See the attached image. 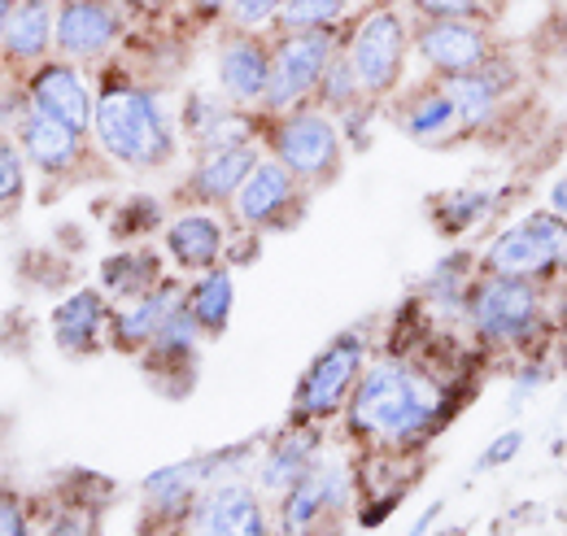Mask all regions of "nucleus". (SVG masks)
Listing matches in <instances>:
<instances>
[{
	"label": "nucleus",
	"instance_id": "nucleus-1",
	"mask_svg": "<svg viewBox=\"0 0 567 536\" xmlns=\"http://www.w3.org/2000/svg\"><path fill=\"white\" fill-rule=\"evenodd\" d=\"M445 419H450L445 384L406 358L371 362L346 405V423L354 436L398 450L427 441L436 427H445Z\"/></svg>",
	"mask_w": 567,
	"mask_h": 536
},
{
	"label": "nucleus",
	"instance_id": "nucleus-2",
	"mask_svg": "<svg viewBox=\"0 0 567 536\" xmlns=\"http://www.w3.org/2000/svg\"><path fill=\"white\" fill-rule=\"evenodd\" d=\"M92 132L105 157L132 171H157L175 157V123L162 96L136 79H105Z\"/></svg>",
	"mask_w": 567,
	"mask_h": 536
},
{
	"label": "nucleus",
	"instance_id": "nucleus-3",
	"mask_svg": "<svg viewBox=\"0 0 567 536\" xmlns=\"http://www.w3.org/2000/svg\"><path fill=\"white\" fill-rule=\"evenodd\" d=\"M463 323L476 336V344H485V349L537 358V349L550 340L555 315H550V301H546L542 284L481 270V279L472 284Z\"/></svg>",
	"mask_w": 567,
	"mask_h": 536
},
{
	"label": "nucleus",
	"instance_id": "nucleus-4",
	"mask_svg": "<svg viewBox=\"0 0 567 536\" xmlns=\"http://www.w3.org/2000/svg\"><path fill=\"white\" fill-rule=\"evenodd\" d=\"M341 53L354 66L367 101H389L402 92L415 58V18L402 4H367L346 27Z\"/></svg>",
	"mask_w": 567,
	"mask_h": 536
},
{
	"label": "nucleus",
	"instance_id": "nucleus-5",
	"mask_svg": "<svg viewBox=\"0 0 567 536\" xmlns=\"http://www.w3.org/2000/svg\"><path fill=\"white\" fill-rule=\"evenodd\" d=\"M262 140H267L271 157L284 162L306 188H323L341 175L346 132L319 105H301L288 114H262Z\"/></svg>",
	"mask_w": 567,
	"mask_h": 536
},
{
	"label": "nucleus",
	"instance_id": "nucleus-6",
	"mask_svg": "<svg viewBox=\"0 0 567 536\" xmlns=\"http://www.w3.org/2000/svg\"><path fill=\"white\" fill-rule=\"evenodd\" d=\"M485 275H511L528 284H559L567 275V223L550 209H528L524 218L506 223L481 254Z\"/></svg>",
	"mask_w": 567,
	"mask_h": 536
},
{
	"label": "nucleus",
	"instance_id": "nucleus-7",
	"mask_svg": "<svg viewBox=\"0 0 567 536\" xmlns=\"http://www.w3.org/2000/svg\"><path fill=\"white\" fill-rule=\"evenodd\" d=\"M362 371H367V336L358 332V328L332 336L315 353V362L306 367V375L297 380L292 423H323V419L341 414L350 405V398H354Z\"/></svg>",
	"mask_w": 567,
	"mask_h": 536
},
{
	"label": "nucleus",
	"instance_id": "nucleus-8",
	"mask_svg": "<svg viewBox=\"0 0 567 536\" xmlns=\"http://www.w3.org/2000/svg\"><path fill=\"white\" fill-rule=\"evenodd\" d=\"M337 53H341V35H328V31L271 35V87H267L262 114H288V110L315 105V92Z\"/></svg>",
	"mask_w": 567,
	"mask_h": 536
},
{
	"label": "nucleus",
	"instance_id": "nucleus-9",
	"mask_svg": "<svg viewBox=\"0 0 567 536\" xmlns=\"http://www.w3.org/2000/svg\"><path fill=\"white\" fill-rule=\"evenodd\" d=\"M494 18H458V22H415V62L427 79H454L485 66L502 53Z\"/></svg>",
	"mask_w": 567,
	"mask_h": 536
},
{
	"label": "nucleus",
	"instance_id": "nucleus-10",
	"mask_svg": "<svg viewBox=\"0 0 567 536\" xmlns=\"http://www.w3.org/2000/svg\"><path fill=\"white\" fill-rule=\"evenodd\" d=\"M441 83H445V92L463 118V132L481 135L506 118V110L524 83V70L511 58V49H502L494 62L467 70V74H454V79H441Z\"/></svg>",
	"mask_w": 567,
	"mask_h": 536
},
{
	"label": "nucleus",
	"instance_id": "nucleus-11",
	"mask_svg": "<svg viewBox=\"0 0 567 536\" xmlns=\"http://www.w3.org/2000/svg\"><path fill=\"white\" fill-rule=\"evenodd\" d=\"M127 35V9L118 0H58V58L92 66L105 62Z\"/></svg>",
	"mask_w": 567,
	"mask_h": 536
},
{
	"label": "nucleus",
	"instance_id": "nucleus-12",
	"mask_svg": "<svg viewBox=\"0 0 567 536\" xmlns=\"http://www.w3.org/2000/svg\"><path fill=\"white\" fill-rule=\"evenodd\" d=\"M214 83L240 110H262L271 87V35L227 27L214 53Z\"/></svg>",
	"mask_w": 567,
	"mask_h": 536
},
{
	"label": "nucleus",
	"instance_id": "nucleus-13",
	"mask_svg": "<svg viewBox=\"0 0 567 536\" xmlns=\"http://www.w3.org/2000/svg\"><path fill=\"white\" fill-rule=\"evenodd\" d=\"M27 105L83 135L92 132V118H96V96H92V87H87L79 62H66L58 53L44 58L40 66L31 70V79H27Z\"/></svg>",
	"mask_w": 567,
	"mask_h": 536
},
{
	"label": "nucleus",
	"instance_id": "nucleus-14",
	"mask_svg": "<svg viewBox=\"0 0 567 536\" xmlns=\"http://www.w3.org/2000/svg\"><path fill=\"white\" fill-rule=\"evenodd\" d=\"M301 179L276 162V157H262L249 179L240 184L236 202H231V214L240 227H254V231H267V227H288V218H297L301 209Z\"/></svg>",
	"mask_w": 567,
	"mask_h": 536
},
{
	"label": "nucleus",
	"instance_id": "nucleus-15",
	"mask_svg": "<svg viewBox=\"0 0 567 536\" xmlns=\"http://www.w3.org/2000/svg\"><path fill=\"white\" fill-rule=\"evenodd\" d=\"M193 536H267L262 502L240 480H218L193 502Z\"/></svg>",
	"mask_w": 567,
	"mask_h": 536
},
{
	"label": "nucleus",
	"instance_id": "nucleus-16",
	"mask_svg": "<svg viewBox=\"0 0 567 536\" xmlns=\"http://www.w3.org/2000/svg\"><path fill=\"white\" fill-rule=\"evenodd\" d=\"M188 301V284H175V279H162L153 292L132 297V301H118V310L110 315V344L118 353H148L153 336L162 332V323Z\"/></svg>",
	"mask_w": 567,
	"mask_h": 536
},
{
	"label": "nucleus",
	"instance_id": "nucleus-17",
	"mask_svg": "<svg viewBox=\"0 0 567 536\" xmlns=\"http://www.w3.org/2000/svg\"><path fill=\"white\" fill-rule=\"evenodd\" d=\"M398 127L411 135L415 144H427V148L454 144V140L467 135L454 101H450V92H445V83L427 79V74L420 83H411L406 92H398Z\"/></svg>",
	"mask_w": 567,
	"mask_h": 536
},
{
	"label": "nucleus",
	"instance_id": "nucleus-18",
	"mask_svg": "<svg viewBox=\"0 0 567 536\" xmlns=\"http://www.w3.org/2000/svg\"><path fill=\"white\" fill-rule=\"evenodd\" d=\"M350 493V480H346V467L341 463H328L319 458L315 467L306 471L288 493H284V506H280V524L288 536H306L323 515L341 511Z\"/></svg>",
	"mask_w": 567,
	"mask_h": 536
},
{
	"label": "nucleus",
	"instance_id": "nucleus-19",
	"mask_svg": "<svg viewBox=\"0 0 567 536\" xmlns=\"http://www.w3.org/2000/svg\"><path fill=\"white\" fill-rule=\"evenodd\" d=\"M58 49V0H18L0 40V58L9 66H40Z\"/></svg>",
	"mask_w": 567,
	"mask_h": 536
},
{
	"label": "nucleus",
	"instance_id": "nucleus-20",
	"mask_svg": "<svg viewBox=\"0 0 567 536\" xmlns=\"http://www.w3.org/2000/svg\"><path fill=\"white\" fill-rule=\"evenodd\" d=\"M258 162H262L258 144H231V148L202 153L193 175H188V197L197 205H231Z\"/></svg>",
	"mask_w": 567,
	"mask_h": 536
},
{
	"label": "nucleus",
	"instance_id": "nucleus-21",
	"mask_svg": "<svg viewBox=\"0 0 567 536\" xmlns=\"http://www.w3.org/2000/svg\"><path fill=\"white\" fill-rule=\"evenodd\" d=\"M110 306L101 288H74L71 297L53 310V340L62 353L71 358H87L101 349V336L110 332Z\"/></svg>",
	"mask_w": 567,
	"mask_h": 536
},
{
	"label": "nucleus",
	"instance_id": "nucleus-22",
	"mask_svg": "<svg viewBox=\"0 0 567 536\" xmlns=\"http://www.w3.org/2000/svg\"><path fill=\"white\" fill-rule=\"evenodd\" d=\"M223 249H227V231L206 209H184L179 218L166 223V258L175 267L206 275L223 262Z\"/></svg>",
	"mask_w": 567,
	"mask_h": 536
},
{
	"label": "nucleus",
	"instance_id": "nucleus-23",
	"mask_svg": "<svg viewBox=\"0 0 567 536\" xmlns=\"http://www.w3.org/2000/svg\"><path fill=\"white\" fill-rule=\"evenodd\" d=\"M315 463H319V423H288V432L271 441V450L258 463V488L284 497Z\"/></svg>",
	"mask_w": 567,
	"mask_h": 536
},
{
	"label": "nucleus",
	"instance_id": "nucleus-24",
	"mask_svg": "<svg viewBox=\"0 0 567 536\" xmlns=\"http://www.w3.org/2000/svg\"><path fill=\"white\" fill-rule=\"evenodd\" d=\"M18 144H22V153L44 175H66L71 166H79V157H83V132H74V127L49 118V114H40V110H31V105H27L22 123H18Z\"/></svg>",
	"mask_w": 567,
	"mask_h": 536
},
{
	"label": "nucleus",
	"instance_id": "nucleus-25",
	"mask_svg": "<svg viewBox=\"0 0 567 536\" xmlns=\"http://www.w3.org/2000/svg\"><path fill=\"white\" fill-rule=\"evenodd\" d=\"M162 279H166V275H162V262H157L153 249H118V254H110V258L101 262V284H105V292L118 297V301H132V297L153 292Z\"/></svg>",
	"mask_w": 567,
	"mask_h": 536
},
{
	"label": "nucleus",
	"instance_id": "nucleus-26",
	"mask_svg": "<svg viewBox=\"0 0 567 536\" xmlns=\"http://www.w3.org/2000/svg\"><path fill=\"white\" fill-rule=\"evenodd\" d=\"M497 197L481 184H467V188H450L441 197H432V223L441 236H467L472 227H481L489 214H494Z\"/></svg>",
	"mask_w": 567,
	"mask_h": 536
},
{
	"label": "nucleus",
	"instance_id": "nucleus-27",
	"mask_svg": "<svg viewBox=\"0 0 567 536\" xmlns=\"http://www.w3.org/2000/svg\"><path fill=\"white\" fill-rule=\"evenodd\" d=\"M231 306H236V279L227 267H214L206 275H197V284H188V310H193V319L202 323L206 336L227 332Z\"/></svg>",
	"mask_w": 567,
	"mask_h": 536
},
{
	"label": "nucleus",
	"instance_id": "nucleus-28",
	"mask_svg": "<svg viewBox=\"0 0 567 536\" xmlns=\"http://www.w3.org/2000/svg\"><path fill=\"white\" fill-rule=\"evenodd\" d=\"M354 22V4L350 0H288L276 18L271 35H301V31H328V35H346V27Z\"/></svg>",
	"mask_w": 567,
	"mask_h": 536
},
{
	"label": "nucleus",
	"instance_id": "nucleus-29",
	"mask_svg": "<svg viewBox=\"0 0 567 536\" xmlns=\"http://www.w3.org/2000/svg\"><path fill=\"white\" fill-rule=\"evenodd\" d=\"M362 101H367V92H362V83H358L354 66L346 62V53H337L328 74H323V83H319V92H315V105L328 110L332 118H341V114H350Z\"/></svg>",
	"mask_w": 567,
	"mask_h": 536
},
{
	"label": "nucleus",
	"instance_id": "nucleus-30",
	"mask_svg": "<svg viewBox=\"0 0 567 536\" xmlns=\"http://www.w3.org/2000/svg\"><path fill=\"white\" fill-rule=\"evenodd\" d=\"M284 4H288V0H231V9H227V18H223V27H236V31H262V35H271Z\"/></svg>",
	"mask_w": 567,
	"mask_h": 536
},
{
	"label": "nucleus",
	"instance_id": "nucleus-31",
	"mask_svg": "<svg viewBox=\"0 0 567 536\" xmlns=\"http://www.w3.org/2000/svg\"><path fill=\"white\" fill-rule=\"evenodd\" d=\"M415 22H458V18H489L481 0H406L402 4Z\"/></svg>",
	"mask_w": 567,
	"mask_h": 536
},
{
	"label": "nucleus",
	"instance_id": "nucleus-32",
	"mask_svg": "<svg viewBox=\"0 0 567 536\" xmlns=\"http://www.w3.org/2000/svg\"><path fill=\"white\" fill-rule=\"evenodd\" d=\"M22 144H13L9 135H0V209L22 197Z\"/></svg>",
	"mask_w": 567,
	"mask_h": 536
},
{
	"label": "nucleus",
	"instance_id": "nucleus-33",
	"mask_svg": "<svg viewBox=\"0 0 567 536\" xmlns=\"http://www.w3.org/2000/svg\"><path fill=\"white\" fill-rule=\"evenodd\" d=\"M123 214H132V218H118L114 223L118 236H141V231H153L162 223V205L148 202V197H132V202L123 205Z\"/></svg>",
	"mask_w": 567,
	"mask_h": 536
},
{
	"label": "nucleus",
	"instance_id": "nucleus-34",
	"mask_svg": "<svg viewBox=\"0 0 567 536\" xmlns=\"http://www.w3.org/2000/svg\"><path fill=\"white\" fill-rule=\"evenodd\" d=\"M519 450H524V432H519V427H506L502 436H494V441H489V450L481 454V463H476V471L506 467V463H511V458H515Z\"/></svg>",
	"mask_w": 567,
	"mask_h": 536
},
{
	"label": "nucleus",
	"instance_id": "nucleus-35",
	"mask_svg": "<svg viewBox=\"0 0 567 536\" xmlns=\"http://www.w3.org/2000/svg\"><path fill=\"white\" fill-rule=\"evenodd\" d=\"M0 536H27V515L13 493H0Z\"/></svg>",
	"mask_w": 567,
	"mask_h": 536
},
{
	"label": "nucleus",
	"instance_id": "nucleus-36",
	"mask_svg": "<svg viewBox=\"0 0 567 536\" xmlns=\"http://www.w3.org/2000/svg\"><path fill=\"white\" fill-rule=\"evenodd\" d=\"M123 9H127V18H166V13H175L184 0H118Z\"/></svg>",
	"mask_w": 567,
	"mask_h": 536
},
{
	"label": "nucleus",
	"instance_id": "nucleus-37",
	"mask_svg": "<svg viewBox=\"0 0 567 536\" xmlns=\"http://www.w3.org/2000/svg\"><path fill=\"white\" fill-rule=\"evenodd\" d=\"M184 9H188L197 22H223L227 9H231V0H184Z\"/></svg>",
	"mask_w": 567,
	"mask_h": 536
},
{
	"label": "nucleus",
	"instance_id": "nucleus-38",
	"mask_svg": "<svg viewBox=\"0 0 567 536\" xmlns=\"http://www.w3.org/2000/svg\"><path fill=\"white\" fill-rule=\"evenodd\" d=\"M546 209L559 214V218L567 223V175H559V179L546 188Z\"/></svg>",
	"mask_w": 567,
	"mask_h": 536
},
{
	"label": "nucleus",
	"instance_id": "nucleus-39",
	"mask_svg": "<svg viewBox=\"0 0 567 536\" xmlns=\"http://www.w3.org/2000/svg\"><path fill=\"white\" fill-rule=\"evenodd\" d=\"M436 515H441V506H427L424 515H420V524L411 528V536H427V528H432V519H436Z\"/></svg>",
	"mask_w": 567,
	"mask_h": 536
},
{
	"label": "nucleus",
	"instance_id": "nucleus-40",
	"mask_svg": "<svg viewBox=\"0 0 567 536\" xmlns=\"http://www.w3.org/2000/svg\"><path fill=\"white\" fill-rule=\"evenodd\" d=\"M49 536H83V528H79V519H62L49 528Z\"/></svg>",
	"mask_w": 567,
	"mask_h": 536
},
{
	"label": "nucleus",
	"instance_id": "nucleus-41",
	"mask_svg": "<svg viewBox=\"0 0 567 536\" xmlns=\"http://www.w3.org/2000/svg\"><path fill=\"white\" fill-rule=\"evenodd\" d=\"M18 0H0V40H4V27H9V13H13Z\"/></svg>",
	"mask_w": 567,
	"mask_h": 536
},
{
	"label": "nucleus",
	"instance_id": "nucleus-42",
	"mask_svg": "<svg viewBox=\"0 0 567 536\" xmlns=\"http://www.w3.org/2000/svg\"><path fill=\"white\" fill-rule=\"evenodd\" d=\"M481 4H485V13H489V18H497V13H502L506 4H515V0H481Z\"/></svg>",
	"mask_w": 567,
	"mask_h": 536
},
{
	"label": "nucleus",
	"instance_id": "nucleus-43",
	"mask_svg": "<svg viewBox=\"0 0 567 536\" xmlns=\"http://www.w3.org/2000/svg\"><path fill=\"white\" fill-rule=\"evenodd\" d=\"M350 4H362V9H367V4H406V0H350Z\"/></svg>",
	"mask_w": 567,
	"mask_h": 536
}]
</instances>
